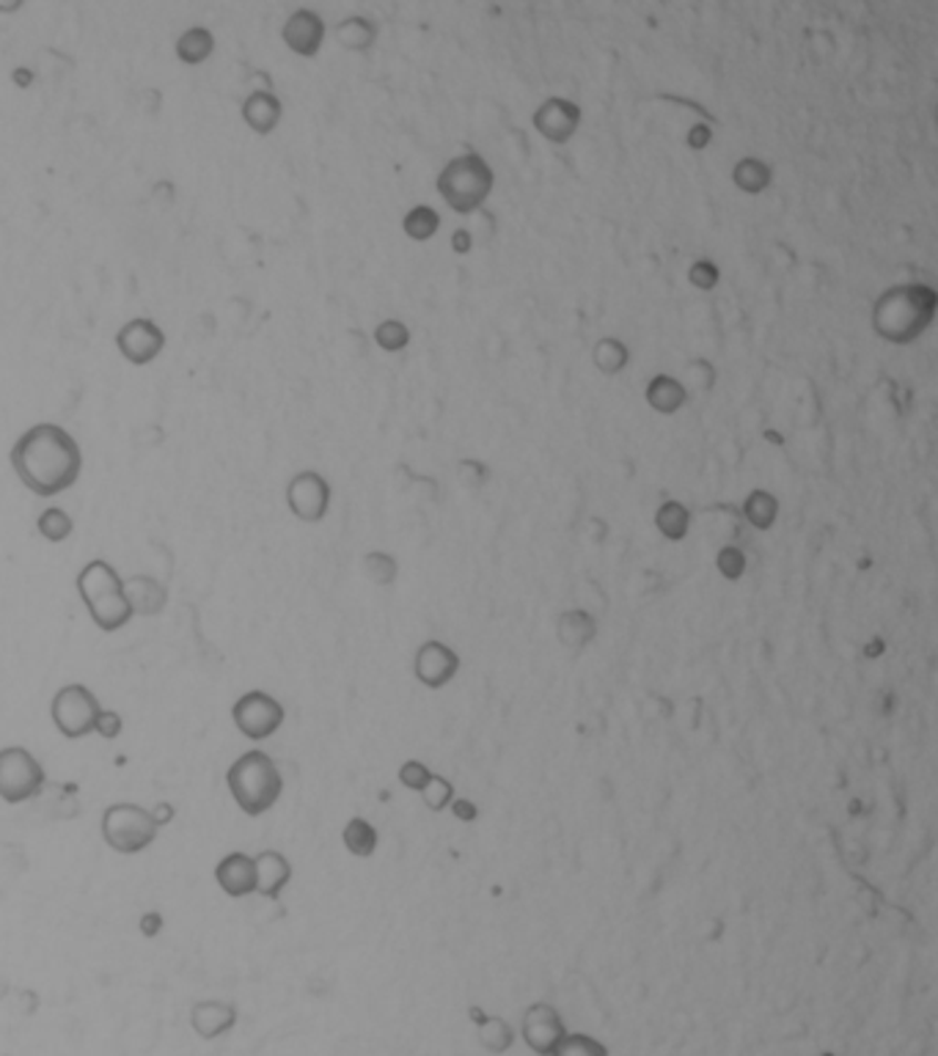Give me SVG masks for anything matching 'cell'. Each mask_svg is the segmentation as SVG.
<instances>
[{"mask_svg":"<svg viewBox=\"0 0 938 1056\" xmlns=\"http://www.w3.org/2000/svg\"><path fill=\"white\" fill-rule=\"evenodd\" d=\"M592 358H594V367H598L600 372L614 378V375L625 372L628 369V363H631V350H628L625 341L609 336V339H600L598 345H594Z\"/></svg>","mask_w":938,"mask_h":1056,"instance_id":"4316f807","label":"cell"},{"mask_svg":"<svg viewBox=\"0 0 938 1056\" xmlns=\"http://www.w3.org/2000/svg\"><path fill=\"white\" fill-rule=\"evenodd\" d=\"M711 139H713L711 130H707L705 124H696V127H691L689 133V146L691 150H705V146L711 144Z\"/></svg>","mask_w":938,"mask_h":1056,"instance_id":"7bdbcfd3","label":"cell"},{"mask_svg":"<svg viewBox=\"0 0 938 1056\" xmlns=\"http://www.w3.org/2000/svg\"><path fill=\"white\" fill-rule=\"evenodd\" d=\"M435 187H438L446 207L455 209L457 215H471L482 209L490 193H493L496 174L482 154L466 152L457 154L443 165Z\"/></svg>","mask_w":938,"mask_h":1056,"instance_id":"5b68a950","label":"cell"},{"mask_svg":"<svg viewBox=\"0 0 938 1056\" xmlns=\"http://www.w3.org/2000/svg\"><path fill=\"white\" fill-rule=\"evenodd\" d=\"M284 44L303 59H314L325 42V22L317 11L295 9L282 28Z\"/></svg>","mask_w":938,"mask_h":1056,"instance_id":"5bb4252c","label":"cell"},{"mask_svg":"<svg viewBox=\"0 0 938 1056\" xmlns=\"http://www.w3.org/2000/svg\"><path fill=\"white\" fill-rule=\"evenodd\" d=\"M471 248L473 234L468 232V228H457V232L451 234V250H455V254H471Z\"/></svg>","mask_w":938,"mask_h":1056,"instance_id":"b9f144b4","label":"cell"},{"mask_svg":"<svg viewBox=\"0 0 938 1056\" xmlns=\"http://www.w3.org/2000/svg\"><path fill=\"white\" fill-rule=\"evenodd\" d=\"M157 930H160V916H157V913H146V916H144V933L154 935Z\"/></svg>","mask_w":938,"mask_h":1056,"instance_id":"f6af8a7d","label":"cell"},{"mask_svg":"<svg viewBox=\"0 0 938 1056\" xmlns=\"http://www.w3.org/2000/svg\"><path fill=\"white\" fill-rule=\"evenodd\" d=\"M154 820H157V826H163V823H169L171 818H174V807H171V803H160L157 809H154Z\"/></svg>","mask_w":938,"mask_h":1056,"instance_id":"ee69618b","label":"cell"},{"mask_svg":"<svg viewBox=\"0 0 938 1056\" xmlns=\"http://www.w3.org/2000/svg\"><path fill=\"white\" fill-rule=\"evenodd\" d=\"M122 727H124V721H122V716H119V712L100 710V716H96V724H94V732L102 735L105 740H113V738H119V735H122Z\"/></svg>","mask_w":938,"mask_h":1056,"instance_id":"ab89813d","label":"cell"},{"mask_svg":"<svg viewBox=\"0 0 938 1056\" xmlns=\"http://www.w3.org/2000/svg\"><path fill=\"white\" fill-rule=\"evenodd\" d=\"M11 468L33 495L53 499L78 482L83 454L64 427L33 424L11 447Z\"/></svg>","mask_w":938,"mask_h":1056,"instance_id":"6da1fadb","label":"cell"},{"mask_svg":"<svg viewBox=\"0 0 938 1056\" xmlns=\"http://www.w3.org/2000/svg\"><path fill=\"white\" fill-rule=\"evenodd\" d=\"M341 839H345V848L350 850L356 859H369V855L377 850L375 826L366 823L364 818H353L350 823L345 826V833H341Z\"/></svg>","mask_w":938,"mask_h":1056,"instance_id":"f546056e","label":"cell"},{"mask_svg":"<svg viewBox=\"0 0 938 1056\" xmlns=\"http://www.w3.org/2000/svg\"><path fill=\"white\" fill-rule=\"evenodd\" d=\"M215 50V37L207 31V28H187L180 39H176V55H180L182 64L196 66L202 61H207Z\"/></svg>","mask_w":938,"mask_h":1056,"instance_id":"d4e9b609","label":"cell"},{"mask_svg":"<svg viewBox=\"0 0 938 1056\" xmlns=\"http://www.w3.org/2000/svg\"><path fill=\"white\" fill-rule=\"evenodd\" d=\"M160 826L149 809L139 803H113L102 814V839L122 855H135L157 839Z\"/></svg>","mask_w":938,"mask_h":1056,"instance_id":"8992f818","label":"cell"},{"mask_svg":"<svg viewBox=\"0 0 938 1056\" xmlns=\"http://www.w3.org/2000/svg\"><path fill=\"white\" fill-rule=\"evenodd\" d=\"M254 867L256 894H262V898L267 900L282 898V892L292 881V864L287 855L278 853V850H262L259 855H254Z\"/></svg>","mask_w":938,"mask_h":1056,"instance_id":"e0dca14e","label":"cell"},{"mask_svg":"<svg viewBox=\"0 0 938 1056\" xmlns=\"http://www.w3.org/2000/svg\"><path fill=\"white\" fill-rule=\"evenodd\" d=\"M336 39L345 50H353V53H366V50L375 44L377 39V25L369 20V17L353 14L345 17V20L336 25Z\"/></svg>","mask_w":938,"mask_h":1056,"instance_id":"603a6c76","label":"cell"},{"mask_svg":"<svg viewBox=\"0 0 938 1056\" xmlns=\"http://www.w3.org/2000/svg\"><path fill=\"white\" fill-rule=\"evenodd\" d=\"M421 796H425V803L432 809V812H443V809L451 803V798H455V787H451L443 776L432 773L430 785L421 790Z\"/></svg>","mask_w":938,"mask_h":1056,"instance_id":"d590c367","label":"cell"},{"mask_svg":"<svg viewBox=\"0 0 938 1056\" xmlns=\"http://www.w3.org/2000/svg\"><path fill=\"white\" fill-rule=\"evenodd\" d=\"M655 526L663 536H666V540H674V542L685 540L691 529V512L685 510L680 501H666V504L657 506Z\"/></svg>","mask_w":938,"mask_h":1056,"instance_id":"83f0119b","label":"cell"},{"mask_svg":"<svg viewBox=\"0 0 938 1056\" xmlns=\"http://www.w3.org/2000/svg\"><path fill=\"white\" fill-rule=\"evenodd\" d=\"M232 718L234 727L248 740H267L282 729L284 707L276 696L265 694V690H248L234 701Z\"/></svg>","mask_w":938,"mask_h":1056,"instance_id":"9c48e42d","label":"cell"},{"mask_svg":"<svg viewBox=\"0 0 938 1056\" xmlns=\"http://www.w3.org/2000/svg\"><path fill=\"white\" fill-rule=\"evenodd\" d=\"M364 570H366V575H369V578L375 581V584H380V586L394 584V578H397V562H394V558L388 556V553H383V551L366 553Z\"/></svg>","mask_w":938,"mask_h":1056,"instance_id":"e575fe53","label":"cell"},{"mask_svg":"<svg viewBox=\"0 0 938 1056\" xmlns=\"http://www.w3.org/2000/svg\"><path fill=\"white\" fill-rule=\"evenodd\" d=\"M402 228L414 243H427V239H432L435 234H438L440 215L435 213L432 207H427V204H419V207H414L405 215Z\"/></svg>","mask_w":938,"mask_h":1056,"instance_id":"4dcf8cb0","label":"cell"},{"mask_svg":"<svg viewBox=\"0 0 938 1056\" xmlns=\"http://www.w3.org/2000/svg\"><path fill=\"white\" fill-rule=\"evenodd\" d=\"M471 1021L477 1024V1029H479V1043H482V1046L488 1048L490 1054H507L509 1048H512L514 1032L504 1018H496V1015H485L482 1009L473 1007L471 1009Z\"/></svg>","mask_w":938,"mask_h":1056,"instance_id":"7402d4cb","label":"cell"},{"mask_svg":"<svg viewBox=\"0 0 938 1056\" xmlns=\"http://www.w3.org/2000/svg\"><path fill=\"white\" fill-rule=\"evenodd\" d=\"M226 785L237 807L248 818H259L267 809L276 807L284 792L282 773H278L273 757H267L265 751H248V755L234 759L232 768L226 770Z\"/></svg>","mask_w":938,"mask_h":1056,"instance_id":"277c9868","label":"cell"},{"mask_svg":"<svg viewBox=\"0 0 938 1056\" xmlns=\"http://www.w3.org/2000/svg\"><path fill=\"white\" fill-rule=\"evenodd\" d=\"M78 595L89 611L91 622L100 630H122L133 619L128 597H124V578L105 558H94L78 573Z\"/></svg>","mask_w":938,"mask_h":1056,"instance_id":"3957f363","label":"cell"},{"mask_svg":"<svg viewBox=\"0 0 938 1056\" xmlns=\"http://www.w3.org/2000/svg\"><path fill=\"white\" fill-rule=\"evenodd\" d=\"M430 779H432V770L427 768L425 762H419V759H410V762H405L402 768H399V781H402L408 790L421 792L427 785H430Z\"/></svg>","mask_w":938,"mask_h":1056,"instance_id":"f35d334b","label":"cell"},{"mask_svg":"<svg viewBox=\"0 0 938 1056\" xmlns=\"http://www.w3.org/2000/svg\"><path fill=\"white\" fill-rule=\"evenodd\" d=\"M42 762L22 746H9L0 751V798L6 803L33 801L44 790Z\"/></svg>","mask_w":938,"mask_h":1056,"instance_id":"52a82bcc","label":"cell"},{"mask_svg":"<svg viewBox=\"0 0 938 1056\" xmlns=\"http://www.w3.org/2000/svg\"><path fill=\"white\" fill-rule=\"evenodd\" d=\"M124 597H128L133 616H157L169 603V592L152 575H133L124 578Z\"/></svg>","mask_w":938,"mask_h":1056,"instance_id":"d6986e66","label":"cell"},{"mask_svg":"<svg viewBox=\"0 0 938 1056\" xmlns=\"http://www.w3.org/2000/svg\"><path fill=\"white\" fill-rule=\"evenodd\" d=\"M559 638H562L564 647H583V644L594 638V619L587 611H568L559 619Z\"/></svg>","mask_w":938,"mask_h":1056,"instance_id":"f1b7e54d","label":"cell"},{"mask_svg":"<svg viewBox=\"0 0 938 1056\" xmlns=\"http://www.w3.org/2000/svg\"><path fill=\"white\" fill-rule=\"evenodd\" d=\"M457 669H460V655L451 647H446L443 642H427L421 644L419 653H416L414 671L416 677H419V683L427 685V688H443V685H449L451 677L457 675Z\"/></svg>","mask_w":938,"mask_h":1056,"instance_id":"9a60e30c","label":"cell"},{"mask_svg":"<svg viewBox=\"0 0 938 1056\" xmlns=\"http://www.w3.org/2000/svg\"><path fill=\"white\" fill-rule=\"evenodd\" d=\"M520 1035H523L526 1046H529L531 1052L540 1056H551L553 1048H557L570 1032L557 1007H551V1004L546 1002H537L523 1013Z\"/></svg>","mask_w":938,"mask_h":1056,"instance_id":"8fae6325","label":"cell"},{"mask_svg":"<svg viewBox=\"0 0 938 1056\" xmlns=\"http://www.w3.org/2000/svg\"><path fill=\"white\" fill-rule=\"evenodd\" d=\"M165 334L157 322L146 317H135L124 322L116 334V350L135 367H146L163 352Z\"/></svg>","mask_w":938,"mask_h":1056,"instance_id":"7c38bea8","label":"cell"},{"mask_svg":"<svg viewBox=\"0 0 938 1056\" xmlns=\"http://www.w3.org/2000/svg\"><path fill=\"white\" fill-rule=\"evenodd\" d=\"M771 180H774V174H771V165L763 163V160H757V157L737 160L735 168H732V182H735L737 191L748 193V196H759L763 191H768Z\"/></svg>","mask_w":938,"mask_h":1056,"instance_id":"cb8c5ba5","label":"cell"},{"mask_svg":"<svg viewBox=\"0 0 938 1056\" xmlns=\"http://www.w3.org/2000/svg\"><path fill=\"white\" fill-rule=\"evenodd\" d=\"M716 567L726 581H737L743 573H746V556H743L741 547L726 545V547H722V551H718Z\"/></svg>","mask_w":938,"mask_h":1056,"instance_id":"74e56055","label":"cell"},{"mask_svg":"<svg viewBox=\"0 0 938 1056\" xmlns=\"http://www.w3.org/2000/svg\"><path fill=\"white\" fill-rule=\"evenodd\" d=\"M534 127L551 144H568L581 127V107L564 96H548L534 111Z\"/></svg>","mask_w":938,"mask_h":1056,"instance_id":"4fadbf2b","label":"cell"},{"mask_svg":"<svg viewBox=\"0 0 938 1056\" xmlns=\"http://www.w3.org/2000/svg\"><path fill=\"white\" fill-rule=\"evenodd\" d=\"M644 397H648L650 408L657 410L661 416L677 413V410H683V404L689 402V391H685L683 382L674 380L672 375H655V378L648 382Z\"/></svg>","mask_w":938,"mask_h":1056,"instance_id":"44dd1931","label":"cell"},{"mask_svg":"<svg viewBox=\"0 0 938 1056\" xmlns=\"http://www.w3.org/2000/svg\"><path fill=\"white\" fill-rule=\"evenodd\" d=\"M37 529H39V534H42L48 542H64L67 536L72 534L74 523H72V517L67 515L64 510H61V506H48V510L39 515Z\"/></svg>","mask_w":938,"mask_h":1056,"instance_id":"1f68e13d","label":"cell"},{"mask_svg":"<svg viewBox=\"0 0 938 1056\" xmlns=\"http://www.w3.org/2000/svg\"><path fill=\"white\" fill-rule=\"evenodd\" d=\"M938 295L928 284H897L878 295L869 314L875 334L889 345H911L934 325Z\"/></svg>","mask_w":938,"mask_h":1056,"instance_id":"7a4b0ae2","label":"cell"},{"mask_svg":"<svg viewBox=\"0 0 938 1056\" xmlns=\"http://www.w3.org/2000/svg\"><path fill=\"white\" fill-rule=\"evenodd\" d=\"M289 512L303 523H319L328 515L330 484L323 473L300 471L287 484Z\"/></svg>","mask_w":938,"mask_h":1056,"instance_id":"30bf717a","label":"cell"},{"mask_svg":"<svg viewBox=\"0 0 938 1056\" xmlns=\"http://www.w3.org/2000/svg\"><path fill=\"white\" fill-rule=\"evenodd\" d=\"M551 1056H609V1048L589 1035H568Z\"/></svg>","mask_w":938,"mask_h":1056,"instance_id":"836d02e7","label":"cell"},{"mask_svg":"<svg viewBox=\"0 0 938 1056\" xmlns=\"http://www.w3.org/2000/svg\"><path fill=\"white\" fill-rule=\"evenodd\" d=\"M375 341L377 347H383L386 352H402L405 347L410 345V330L408 325L399 322V319H386L375 328Z\"/></svg>","mask_w":938,"mask_h":1056,"instance_id":"d6a6232c","label":"cell"},{"mask_svg":"<svg viewBox=\"0 0 938 1056\" xmlns=\"http://www.w3.org/2000/svg\"><path fill=\"white\" fill-rule=\"evenodd\" d=\"M100 710H102L100 699H96L85 685L70 683L53 696L50 718H53L55 729H59L64 738L80 740L85 738V735L94 732V724H96V716H100Z\"/></svg>","mask_w":938,"mask_h":1056,"instance_id":"ba28073f","label":"cell"},{"mask_svg":"<svg viewBox=\"0 0 938 1056\" xmlns=\"http://www.w3.org/2000/svg\"><path fill=\"white\" fill-rule=\"evenodd\" d=\"M488 476H490V471H488V465H485V462H477V460H462L460 462V479L468 484V488H482V484L488 482Z\"/></svg>","mask_w":938,"mask_h":1056,"instance_id":"60d3db41","label":"cell"},{"mask_svg":"<svg viewBox=\"0 0 938 1056\" xmlns=\"http://www.w3.org/2000/svg\"><path fill=\"white\" fill-rule=\"evenodd\" d=\"M282 100L273 91L254 89L243 102V122L254 130L256 135H271L282 122Z\"/></svg>","mask_w":938,"mask_h":1056,"instance_id":"ac0fdd59","label":"cell"},{"mask_svg":"<svg viewBox=\"0 0 938 1056\" xmlns=\"http://www.w3.org/2000/svg\"><path fill=\"white\" fill-rule=\"evenodd\" d=\"M215 881L228 898L239 900L256 892V867L254 859L245 853H228L217 861Z\"/></svg>","mask_w":938,"mask_h":1056,"instance_id":"2e32d148","label":"cell"},{"mask_svg":"<svg viewBox=\"0 0 938 1056\" xmlns=\"http://www.w3.org/2000/svg\"><path fill=\"white\" fill-rule=\"evenodd\" d=\"M191 1024L198 1037L204 1040H215V1037L226 1035L234 1024H237V1009L226 1002H198L193 1004Z\"/></svg>","mask_w":938,"mask_h":1056,"instance_id":"ffe728a7","label":"cell"},{"mask_svg":"<svg viewBox=\"0 0 938 1056\" xmlns=\"http://www.w3.org/2000/svg\"><path fill=\"white\" fill-rule=\"evenodd\" d=\"M743 515L757 531H768L779 517V501L768 490H752L743 501Z\"/></svg>","mask_w":938,"mask_h":1056,"instance_id":"484cf974","label":"cell"},{"mask_svg":"<svg viewBox=\"0 0 938 1056\" xmlns=\"http://www.w3.org/2000/svg\"><path fill=\"white\" fill-rule=\"evenodd\" d=\"M689 281L691 287L702 289V293H711V289H716L718 281H722V273H718V267L713 265L711 259H696L689 270Z\"/></svg>","mask_w":938,"mask_h":1056,"instance_id":"8d00e7d4","label":"cell"}]
</instances>
